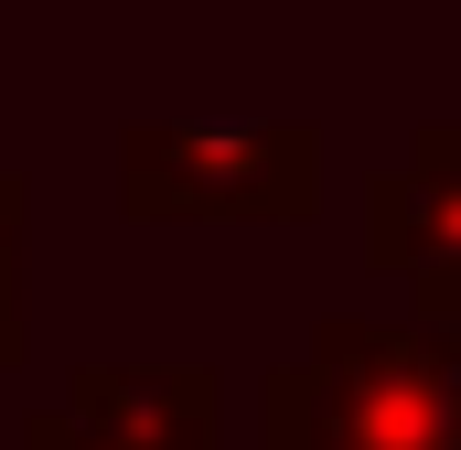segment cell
Wrapping results in <instances>:
<instances>
[{
    "instance_id": "1",
    "label": "cell",
    "mask_w": 461,
    "mask_h": 450,
    "mask_svg": "<svg viewBox=\"0 0 461 450\" xmlns=\"http://www.w3.org/2000/svg\"><path fill=\"white\" fill-rule=\"evenodd\" d=\"M268 450H461V333L322 311L258 386Z\"/></svg>"
},
{
    "instance_id": "2",
    "label": "cell",
    "mask_w": 461,
    "mask_h": 450,
    "mask_svg": "<svg viewBox=\"0 0 461 450\" xmlns=\"http://www.w3.org/2000/svg\"><path fill=\"white\" fill-rule=\"evenodd\" d=\"M322 204L312 118H129L118 215L140 225H301Z\"/></svg>"
},
{
    "instance_id": "3",
    "label": "cell",
    "mask_w": 461,
    "mask_h": 450,
    "mask_svg": "<svg viewBox=\"0 0 461 450\" xmlns=\"http://www.w3.org/2000/svg\"><path fill=\"white\" fill-rule=\"evenodd\" d=\"M365 268L408 279L419 322L461 333V118L419 129L408 161H386L365 183Z\"/></svg>"
},
{
    "instance_id": "4",
    "label": "cell",
    "mask_w": 461,
    "mask_h": 450,
    "mask_svg": "<svg viewBox=\"0 0 461 450\" xmlns=\"http://www.w3.org/2000/svg\"><path fill=\"white\" fill-rule=\"evenodd\" d=\"M54 408L108 450H215L226 375L215 364H76Z\"/></svg>"
},
{
    "instance_id": "5",
    "label": "cell",
    "mask_w": 461,
    "mask_h": 450,
    "mask_svg": "<svg viewBox=\"0 0 461 450\" xmlns=\"http://www.w3.org/2000/svg\"><path fill=\"white\" fill-rule=\"evenodd\" d=\"M32 183L22 172H0V364L32 343V311H22V247H32Z\"/></svg>"
},
{
    "instance_id": "6",
    "label": "cell",
    "mask_w": 461,
    "mask_h": 450,
    "mask_svg": "<svg viewBox=\"0 0 461 450\" xmlns=\"http://www.w3.org/2000/svg\"><path fill=\"white\" fill-rule=\"evenodd\" d=\"M22 450H108V440H86L65 408H32V418H22Z\"/></svg>"
}]
</instances>
